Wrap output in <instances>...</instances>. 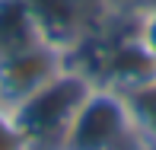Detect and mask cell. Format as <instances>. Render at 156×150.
<instances>
[{"mask_svg": "<svg viewBox=\"0 0 156 150\" xmlns=\"http://www.w3.org/2000/svg\"><path fill=\"white\" fill-rule=\"evenodd\" d=\"M96 90V80L83 67L70 64L61 77H54L48 86H41L23 105L10 109L6 115L26 137L29 150H61V141L67 134L70 121L76 118L80 105Z\"/></svg>", "mask_w": 156, "mask_h": 150, "instance_id": "1", "label": "cell"}, {"mask_svg": "<svg viewBox=\"0 0 156 150\" xmlns=\"http://www.w3.org/2000/svg\"><path fill=\"white\" fill-rule=\"evenodd\" d=\"M0 150H29L26 137L19 134V128L13 125V118L0 109Z\"/></svg>", "mask_w": 156, "mask_h": 150, "instance_id": "5", "label": "cell"}, {"mask_svg": "<svg viewBox=\"0 0 156 150\" xmlns=\"http://www.w3.org/2000/svg\"><path fill=\"white\" fill-rule=\"evenodd\" d=\"M70 67V48L61 42H41L19 54L0 58V109L10 112L35 96L41 86Z\"/></svg>", "mask_w": 156, "mask_h": 150, "instance_id": "2", "label": "cell"}, {"mask_svg": "<svg viewBox=\"0 0 156 150\" xmlns=\"http://www.w3.org/2000/svg\"><path fill=\"white\" fill-rule=\"evenodd\" d=\"M51 42L29 0H0V58Z\"/></svg>", "mask_w": 156, "mask_h": 150, "instance_id": "3", "label": "cell"}, {"mask_svg": "<svg viewBox=\"0 0 156 150\" xmlns=\"http://www.w3.org/2000/svg\"><path fill=\"white\" fill-rule=\"evenodd\" d=\"M105 3H108V10L121 13L124 19H134V16H140V13L153 10L156 0H105Z\"/></svg>", "mask_w": 156, "mask_h": 150, "instance_id": "7", "label": "cell"}, {"mask_svg": "<svg viewBox=\"0 0 156 150\" xmlns=\"http://www.w3.org/2000/svg\"><path fill=\"white\" fill-rule=\"evenodd\" d=\"M124 105L131 112V121L137 128L140 141L147 144V150H156V77L144 86L124 93Z\"/></svg>", "mask_w": 156, "mask_h": 150, "instance_id": "4", "label": "cell"}, {"mask_svg": "<svg viewBox=\"0 0 156 150\" xmlns=\"http://www.w3.org/2000/svg\"><path fill=\"white\" fill-rule=\"evenodd\" d=\"M134 29L144 38V45L156 54V6L147 10V13H140V16H134Z\"/></svg>", "mask_w": 156, "mask_h": 150, "instance_id": "6", "label": "cell"}]
</instances>
